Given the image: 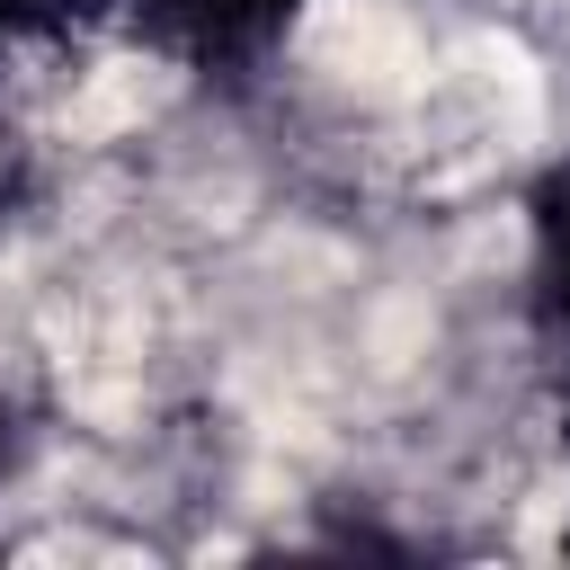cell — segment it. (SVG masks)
I'll list each match as a JSON object with an SVG mask.
<instances>
[{
	"label": "cell",
	"instance_id": "6da1fadb",
	"mask_svg": "<svg viewBox=\"0 0 570 570\" xmlns=\"http://www.w3.org/2000/svg\"><path fill=\"white\" fill-rule=\"evenodd\" d=\"M160 53H178L187 71H258L285 36H294V18L312 9V0H116Z\"/></svg>",
	"mask_w": 570,
	"mask_h": 570
},
{
	"label": "cell",
	"instance_id": "277c9868",
	"mask_svg": "<svg viewBox=\"0 0 570 570\" xmlns=\"http://www.w3.org/2000/svg\"><path fill=\"white\" fill-rule=\"evenodd\" d=\"M9 436H18V410H9V392H0V463H9Z\"/></svg>",
	"mask_w": 570,
	"mask_h": 570
},
{
	"label": "cell",
	"instance_id": "7a4b0ae2",
	"mask_svg": "<svg viewBox=\"0 0 570 570\" xmlns=\"http://www.w3.org/2000/svg\"><path fill=\"white\" fill-rule=\"evenodd\" d=\"M525 232H534V258H525V303H534V330L543 347L570 365V160H552L525 196Z\"/></svg>",
	"mask_w": 570,
	"mask_h": 570
},
{
	"label": "cell",
	"instance_id": "3957f363",
	"mask_svg": "<svg viewBox=\"0 0 570 570\" xmlns=\"http://www.w3.org/2000/svg\"><path fill=\"white\" fill-rule=\"evenodd\" d=\"M98 9H116V0H0V53L45 45V36H71V27H89Z\"/></svg>",
	"mask_w": 570,
	"mask_h": 570
}]
</instances>
